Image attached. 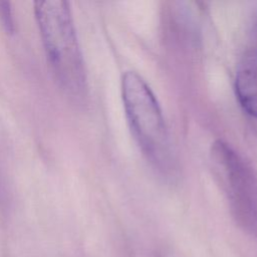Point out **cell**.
<instances>
[{
	"mask_svg": "<svg viewBox=\"0 0 257 257\" xmlns=\"http://www.w3.org/2000/svg\"><path fill=\"white\" fill-rule=\"evenodd\" d=\"M125 114L133 134L147 159L160 171L174 168L168 130L160 105L147 82L134 71L121 79Z\"/></svg>",
	"mask_w": 257,
	"mask_h": 257,
	"instance_id": "obj_2",
	"label": "cell"
},
{
	"mask_svg": "<svg viewBox=\"0 0 257 257\" xmlns=\"http://www.w3.org/2000/svg\"><path fill=\"white\" fill-rule=\"evenodd\" d=\"M34 14L47 60L58 83L68 95L84 96L86 72L69 2L36 1Z\"/></svg>",
	"mask_w": 257,
	"mask_h": 257,
	"instance_id": "obj_1",
	"label": "cell"
},
{
	"mask_svg": "<svg viewBox=\"0 0 257 257\" xmlns=\"http://www.w3.org/2000/svg\"><path fill=\"white\" fill-rule=\"evenodd\" d=\"M0 22L7 33L14 32V18L11 4L8 1H0Z\"/></svg>",
	"mask_w": 257,
	"mask_h": 257,
	"instance_id": "obj_5",
	"label": "cell"
},
{
	"mask_svg": "<svg viewBox=\"0 0 257 257\" xmlns=\"http://www.w3.org/2000/svg\"><path fill=\"white\" fill-rule=\"evenodd\" d=\"M235 90L243 109L248 114L257 117V49L248 50L239 61Z\"/></svg>",
	"mask_w": 257,
	"mask_h": 257,
	"instance_id": "obj_4",
	"label": "cell"
},
{
	"mask_svg": "<svg viewBox=\"0 0 257 257\" xmlns=\"http://www.w3.org/2000/svg\"><path fill=\"white\" fill-rule=\"evenodd\" d=\"M211 158L236 220L246 230L257 234V174L223 141L214 143Z\"/></svg>",
	"mask_w": 257,
	"mask_h": 257,
	"instance_id": "obj_3",
	"label": "cell"
}]
</instances>
